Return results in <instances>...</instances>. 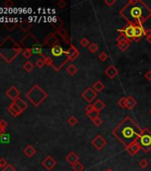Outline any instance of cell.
I'll return each instance as SVG.
<instances>
[{
    "label": "cell",
    "instance_id": "7402d4cb",
    "mask_svg": "<svg viewBox=\"0 0 151 171\" xmlns=\"http://www.w3.org/2000/svg\"><path fill=\"white\" fill-rule=\"evenodd\" d=\"M93 105H94V108L95 110L98 111V112H100L105 108V103H104L100 99L97 100Z\"/></svg>",
    "mask_w": 151,
    "mask_h": 171
},
{
    "label": "cell",
    "instance_id": "30bf717a",
    "mask_svg": "<svg viewBox=\"0 0 151 171\" xmlns=\"http://www.w3.org/2000/svg\"><path fill=\"white\" fill-rule=\"evenodd\" d=\"M59 43V39L57 38L56 33H51L49 34L46 38L45 39V45H47L51 47H54L58 45Z\"/></svg>",
    "mask_w": 151,
    "mask_h": 171
},
{
    "label": "cell",
    "instance_id": "f546056e",
    "mask_svg": "<svg viewBox=\"0 0 151 171\" xmlns=\"http://www.w3.org/2000/svg\"><path fill=\"white\" fill-rule=\"evenodd\" d=\"M30 49H31L32 54H34V55H42V54H43V49H42V47H41L40 46H38V45L33 46V47H31Z\"/></svg>",
    "mask_w": 151,
    "mask_h": 171
},
{
    "label": "cell",
    "instance_id": "44dd1931",
    "mask_svg": "<svg viewBox=\"0 0 151 171\" xmlns=\"http://www.w3.org/2000/svg\"><path fill=\"white\" fill-rule=\"evenodd\" d=\"M93 88L94 89V91L96 93H100L105 88V85L100 80H98V81H96L94 84Z\"/></svg>",
    "mask_w": 151,
    "mask_h": 171
},
{
    "label": "cell",
    "instance_id": "3957f363",
    "mask_svg": "<svg viewBox=\"0 0 151 171\" xmlns=\"http://www.w3.org/2000/svg\"><path fill=\"white\" fill-rule=\"evenodd\" d=\"M26 97L36 106L38 107V105L47 97V94L42 90L38 85H35L29 92L26 95Z\"/></svg>",
    "mask_w": 151,
    "mask_h": 171
},
{
    "label": "cell",
    "instance_id": "c3c4849f",
    "mask_svg": "<svg viewBox=\"0 0 151 171\" xmlns=\"http://www.w3.org/2000/svg\"><path fill=\"white\" fill-rule=\"evenodd\" d=\"M13 5H14V3L12 1H10V0H7L6 2H5V6L6 8H11Z\"/></svg>",
    "mask_w": 151,
    "mask_h": 171
},
{
    "label": "cell",
    "instance_id": "f5cc1de1",
    "mask_svg": "<svg viewBox=\"0 0 151 171\" xmlns=\"http://www.w3.org/2000/svg\"><path fill=\"white\" fill-rule=\"evenodd\" d=\"M146 38H149V37H151V30L150 29H147L145 30V35H144Z\"/></svg>",
    "mask_w": 151,
    "mask_h": 171
},
{
    "label": "cell",
    "instance_id": "4fadbf2b",
    "mask_svg": "<svg viewBox=\"0 0 151 171\" xmlns=\"http://www.w3.org/2000/svg\"><path fill=\"white\" fill-rule=\"evenodd\" d=\"M145 35V29L142 25H134V39L138 40Z\"/></svg>",
    "mask_w": 151,
    "mask_h": 171
},
{
    "label": "cell",
    "instance_id": "5bb4252c",
    "mask_svg": "<svg viewBox=\"0 0 151 171\" xmlns=\"http://www.w3.org/2000/svg\"><path fill=\"white\" fill-rule=\"evenodd\" d=\"M51 53H52V55L54 57H60L62 55H65V51L59 45L51 48Z\"/></svg>",
    "mask_w": 151,
    "mask_h": 171
},
{
    "label": "cell",
    "instance_id": "2e32d148",
    "mask_svg": "<svg viewBox=\"0 0 151 171\" xmlns=\"http://www.w3.org/2000/svg\"><path fill=\"white\" fill-rule=\"evenodd\" d=\"M56 33L59 35V36H60L61 38L67 43V44H69V34H68V31L66 30V29L65 28H60V29H59L58 30H56Z\"/></svg>",
    "mask_w": 151,
    "mask_h": 171
},
{
    "label": "cell",
    "instance_id": "f6af8a7d",
    "mask_svg": "<svg viewBox=\"0 0 151 171\" xmlns=\"http://www.w3.org/2000/svg\"><path fill=\"white\" fill-rule=\"evenodd\" d=\"M8 165V163H7V161L5 160V159H3V158H1L0 159V168H5L6 166Z\"/></svg>",
    "mask_w": 151,
    "mask_h": 171
},
{
    "label": "cell",
    "instance_id": "ab89813d",
    "mask_svg": "<svg viewBox=\"0 0 151 171\" xmlns=\"http://www.w3.org/2000/svg\"><path fill=\"white\" fill-rule=\"evenodd\" d=\"M23 56L25 57V58H27V59H29V57L31 56V55H32V52H31V49L30 48H27L26 50H24V52H23Z\"/></svg>",
    "mask_w": 151,
    "mask_h": 171
},
{
    "label": "cell",
    "instance_id": "603a6c76",
    "mask_svg": "<svg viewBox=\"0 0 151 171\" xmlns=\"http://www.w3.org/2000/svg\"><path fill=\"white\" fill-rule=\"evenodd\" d=\"M14 103L18 106V107H20V109H21V111L23 112L24 110H26L27 109V107H28V104L22 100V99H20V98H17L16 100H14Z\"/></svg>",
    "mask_w": 151,
    "mask_h": 171
},
{
    "label": "cell",
    "instance_id": "9c48e42d",
    "mask_svg": "<svg viewBox=\"0 0 151 171\" xmlns=\"http://www.w3.org/2000/svg\"><path fill=\"white\" fill-rule=\"evenodd\" d=\"M56 165V160H55L53 157H51V156H47L45 159H44V160H42V166H43L46 170L48 171L52 170Z\"/></svg>",
    "mask_w": 151,
    "mask_h": 171
},
{
    "label": "cell",
    "instance_id": "ffe728a7",
    "mask_svg": "<svg viewBox=\"0 0 151 171\" xmlns=\"http://www.w3.org/2000/svg\"><path fill=\"white\" fill-rule=\"evenodd\" d=\"M23 153L29 157V158H31L32 156H34L36 153H37V150L32 146V145H28L24 150H23Z\"/></svg>",
    "mask_w": 151,
    "mask_h": 171
},
{
    "label": "cell",
    "instance_id": "9f6ffc18",
    "mask_svg": "<svg viewBox=\"0 0 151 171\" xmlns=\"http://www.w3.org/2000/svg\"><path fill=\"white\" fill-rule=\"evenodd\" d=\"M149 114H150V115H151V109H150V110H149Z\"/></svg>",
    "mask_w": 151,
    "mask_h": 171
},
{
    "label": "cell",
    "instance_id": "7c38bea8",
    "mask_svg": "<svg viewBox=\"0 0 151 171\" xmlns=\"http://www.w3.org/2000/svg\"><path fill=\"white\" fill-rule=\"evenodd\" d=\"M105 75L108 77L110 79H113L116 77L118 75V70L116 69V66L110 65L108 69H106L105 71Z\"/></svg>",
    "mask_w": 151,
    "mask_h": 171
},
{
    "label": "cell",
    "instance_id": "52a82bcc",
    "mask_svg": "<svg viewBox=\"0 0 151 171\" xmlns=\"http://www.w3.org/2000/svg\"><path fill=\"white\" fill-rule=\"evenodd\" d=\"M96 96H97V93L95 92L94 89L92 88V87L86 88V89L82 93V97H83L86 102H88L89 103H91L94 100L95 98H96Z\"/></svg>",
    "mask_w": 151,
    "mask_h": 171
},
{
    "label": "cell",
    "instance_id": "74e56055",
    "mask_svg": "<svg viewBox=\"0 0 151 171\" xmlns=\"http://www.w3.org/2000/svg\"><path fill=\"white\" fill-rule=\"evenodd\" d=\"M139 166L141 168V169H146V168H148V166H149V161H148V160H146V159H143V160H140L139 161Z\"/></svg>",
    "mask_w": 151,
    "mask_h": 171
},
{
    "label": "cell",
    "instance_id": "83f0119b",
    "mask_svg": "<svg viewBox=\"0 0 151 171\" xmlns=\"http://www.w3.org/2000/svg\"><path fill=\"white\" fill-rule=\"evenodd\" d=\"M20 29L23 30V31H28L30 28H31V23H29V21H22L21 23H20Z\"/></svg>",
    "mask_w": 151,
    "mask_h": 171
},
{
    "label": "cell",
    "instance_id": "9a60e30c",
    "mask_svg": "<svg viewBox=\"0 0 151 171\" xmlns=\"http://www.w3.org/2000/svg\"><path fill=\"white\" fill-rule=\"evenodd\" d=\"M66 161L69 162L71 166H73L77 161H79V157H78V155L76 154L75 152H69L66 157Z\"/></svg>",
    "mask_w": 151,
    "mask_h": 171
},
{
    "label": "cell",
    "instance_id": "f35d334b",
    "mask_svg": "<svg viewBox=\"0 0 151 171\" xmlns=\"http://www.w3.org/2000/svg\"><path fill=\"white\" fill-rule=\"evenodd\" d=\"M99 60L100 62H106L108 59H109V55L105 53V52H101L100 55H99Z\"/></svg>",
    "mask_w": 151,
    "mask_h": 171
},
{
    "label": "cell",
    "instance_id": "b9f144b4",
    "mask_svg": "<svg viewBox=\"0 0 151 171\" xmlns=\"http://www.w3.org/2000/svg\"><path fill=\"white\" fill-rule=\"evenodd\" d=\"M93 123L94 124L96 127H100V126L102 125V120H101V119L100 117H98V118H96L93 120Z\"/></svg>",
    "mask_w": 151,
    "mask_h": 171
},
{
    "label": "cell",
    "instance_id": "1f68e13d",
    "mask_svg": "<svg viewBox=\"0 0 151 171\" xmlns=\"http://www.w3.org/2000/svg\"><path fill=\"white\" fill-rule=\"evenodd\" d=\"M72 169L74 171H83L85 169V166L80 161H77L72 166Z\"/></svg>",
    "mask_w": 151,
    "mask_h": 171
},
{
    "label": "cell",
    "instance_id": "d4e9b609",
    "mask_svg": "<svg viewBox=\"0 0 151 171\" xmlns=\"http://www.w3.org/2000/svg\"><path fill=\"white\" fill-rule=\"evenodd\" d=\"M10 139H11V137H10L9 134L3 132L0 135V143L1 144H9Z\"/></svg>",
    "mask_w": 151,
    "mask_h": 171
},
{
    "label": "cell",
    "instance_id": "8fae6325",
    "mask_svg": "<svg viewBox=\"0 0 151 171\" xmlns=\"http://www.w3.org/2000/svg\"><path fill=\"white\" fill-rule=\"evenodd\" d=\"M141 150V147H140V144L138 143V142H135V143H133L131 145H129V146H127L126 147V151L127 152L130 154V155H136L137 153H139V152Z\"/></svg>",
    "mask_w": 151,
    "mask_h": 171
},
{
    "label": "cell",
    "instance_id": "e575fe53",
    "mask_svg": "<svg viewBox=\"0 0 151 171\" xmlns=\"http://www.w3.org/2000/svg\"><path fill=\"white\" fill-rule=\"evenodd\" d=\"M87 116H88V118H90L92 120H94V119L96 118H98V117H100V112H98V111H96V110H94L93 112H89V113L86 114Z\"/></svg>",
    "mask_w": 151,
    "mask_h": 171
},
{
    "label": "cell",
    "instance_id": "7dc6e473",
    "mask_svg": "<svg viewBox=\"0 0 151 171\" xmlns=\"http://www.w3.org/2000/svg\"><path fill=\"white\" fill-rule=\"evenodd\" d=\"M94 110V105L93 104H89V105H87L86 106V108H85V112H86V114L89 113V112H93Z\"/></svg>",
    "mask_w": 151,
    "mask_h": 171
},
{
    "label": "cell",
    "instance_id": "ba28073f",
    "mask_svg": "<svg viewBox=\"0 0 151 171\" xmlns=\"http://www.w3.org/2000/svg\"><path fill=\"white\" fill-rule=\"evenodd\" d=\"M65 55L68 58V60L75 61L76 59L80 55V53L76 47H75L73 45H70L69 49L67 51H65Z\"/></svg>",
    "mask_w": 151,
    "mask_h": 171
},
{
    "label": "cell",
    "instance_id": "60d3db41",
    "mask_svg": "<svg viewBox=\"0 0 151 171\" xmlns=\"http://www.w3.org/2000/svg\"><path fill=\"white\" fill-rule=\"evenodd\" d=\"M45 64V60H44V59H41V58L37 60V62H36V66L38 67V68H43Z\"/></svg>",
    "mask_w": 151,
    "mask_h": 171
},
{
    "label": "cell",
    "instance_id": "d6a6232c",
    "mask_svg": "<svg viewBox=\"0 0 151 171\" xmlns=\"http://www.w3.org/2000/svg\"><path fill=\"white\" fill-rule=\"evenodd\" d=\"M88 50L90 53L92 54H95L98 50H99V46L96 43H91L90 46H88Z\"/></svg>",
    "mask_w": 151,
    "mask_h": 171
},
{
    "label": "cell",
    "instance_id": "8d00e7d4",
    "mask_svg": "<svg viewBox=\"0 0 151 171\" xmlns=\"http://www.w3.org/2000/svg\"><path fill=\"white\" fill-rule=\"evenodd\" d=\"M68 123L70 125V126H76L77 123H78V119L76 118L75 116H71L68 119Z\"/></svg>",
    "mask_w": 151,
    "mask_h": 171
},
{
    "label": "cell",
    "instance_id": "cb8c5ba5",
    "mask_svg": "<svg viewBox=\"0 0 151 171\" xmlns=\"http://www.w3.org/2000/svg\"><path fill=\"white\" fill-rule=\"evenodd\" d=\"M136 105H137V101L132 96L127 97V109L132 110Z\"/></svg>",
    "mask_w": 151,
    "mask_h": 171
},
{
    "label": "cell",
    "instance_id": "bcb514c9",
    "mask_svg": "<svg viewBox=\"0 0 151 171\" xmlns=\"http://www.w3.org/2000/svg\"><path fill=\"white\" fill-rule=\"evenodd\" d=\"M2 171H17V170L14 169V167H13L12 165H9V164H8L5 168L3 169V170Z\"/></svg>",
    "mask_w": 151,
    "mask_h": 171
},
{
    "label": "cell",
    "instance_id": "f1b7e54d",
    "mask_svg": "<svg viewBox=\"0 0 151 171\" xmlns=\"http://www.w3.org/2000/svg\"><path fill=\"white\" fill-rule=\"evenodd\" d=\"M116 42H117V44H122V43H126V42H131L128 38H126L125 35H123V34H120V35H118L117 36V38H116Z\"/></svg>",
    "mask_w": 151,
    "mask_h": 171
},
{
    "label": "cell",
    "instance_id": "681fc988",
    "mask_svg": "<svg viewBox=\"0 0 151 171\" xmlns=\"http://www.w3.org/2000/svg\"><path fill=\"white\" fill-rule=\"evenodd\" d=\"M144 78H145L148 81H151V71H148L145 73Z\"/></svg>",
    "mask_w": 151,
    "mask_h": 171
},
{
    "label": "cell",
    "instance_id": "ac0fdd59",
    "mask_svg": "<svg viewBox=\"0 0 151 171\" xmlns=\"http://www.w3.org/2000/svg\"><path fill=\"white\" fill-rule=\"evenodd\" d=\"M8 111H9V112L10 113H12V115L14 116V117H17L18 115L22 112V111H21V109L18 107L14 103H13L11 105H10V107L8 108Z\"/></svg>",
    "mask_w": 151,
    "mask_h": 171
},
{
    "label": "cell",
    "instance_id": "277c9868",
    "mask_svg": "<svg viewBox=\"0 0 151 171\" xmlns=\"http://www.w3.org/2000/svg\"><path fill=\"white\" fill-rule=\"evenodd\" d=\"M137 142L140 144L141 150L145 153H148L151 151V132L148 128L142 129L139 139Z\"/></svg>",
    "mask_w": 151,
    "mask_h": 171
},
{
    "label": "cell",
    "instance_id": "7a4b0ae2",
    "mask_svg": "<svg viewBox=\"0 0 151 171\" xmlns=\"http://www.w3.org/2000/svg\"><path fill=\"white\" fill-rule=\"evenodd\" d=\"M142 129L133 121L130 117H126L117 127L113 130L114 135L123 143V144L127 147L132 144L137 142Z\"/></svg>",
    "mask_w": 151,
    "mask_h": 171
},
{
    "label": "cell",
    "instance_id": "6da1fadb",
    "mask_svg": "<svg viewBox=\"0 0 151 171\" xmlns=\"http://www.w3.org/2000/svg\"><path fill=\"white\" fill-rule=\"evenodd\" d=\"M120 14L129 24L142 25L151 16V9L142 1H129L120 11Z\"/></svg>",
    "mask_w": 151,
    "mask_h": 171
},
{
    "label": "cell",
    "instance_id": "db71d44e",
    "mask_svg": "<svg viewBox=\"0 0 151 171\" xmlns=\"http://www.w3.org/2000/svg\"><path fill=\"white\" fill-rule=\"evenodd\" d=\"M4 130H5V129H3V128H2V127L0 126V135H1V134L4 132Z\"/></svg>",
    "mask_w": 151,
    "mask_h": 171
},
{
    "label": "cell",
    "instance_id": "d590c367",
    "mask_svg": "<svg viewBox=\"0 0 151 171\" xmlns=\"http://www.w3.org/2000/svg\"><path fill=\"white\" fill-rule=\"evenodd\" d=\"M79 43H80V45H81L83 47H86V46L88 47V46H90V44H91V43H90V41H89V39H88V38H86L85 37H84L83 38H81Z\"/></svg>",
    "mask_w": 151,
    "mask_h": 171
},
{
    "label": "cell",
    "instance_id": "836d02e7",
    "mask_svg": "<svg viewBox=\"0 0 151 171\" xmlns=\"http://www.w3.org/2000/svg\"><path fill=\"white\" fill-rule=\"evenodd\" d=\"M33 68H34V65H33L32 62H26L23 64V69H24L26 71H28V72L31 71L33 70Z\"/></svg>",
    "mask_w": 151,
    "mask_h": 171
},
{
    "label": "cell",
    "instance_id": "d6986e66",
    "mask_svg": "<svg viewBox=\"0 0 151 171\" xmlns=\"http://www.w3.org/2000/svg\"><path fill=\"white\" fill-rule=\"evenodd\" d=\"M50 22H51L52 26H53L56 30H58L60 29V28H62V26L64 25V21L61 19H60L59 17H54V18H53L52 21H50Z\"/></svg>",
    "mask_w": 151,
    "mask_h": 171
},
{
    "label": "cell",
    "instance_id": "816d5d0a",
    "mask_svg": "<svg viewBox=\"0 0 151 171\" xmlns=\"http://www.w3.org/2000/svg\"><path fill=\"white\" fill-rule=\"evenodd\" d=\"M0 126L3 128V129H5L6 128V126H7V122L5 120H4V119H1L0 120Z\"/></svg>",
    "mask_w": 151,
    "mask_h": 171
},
{
    "label": "cell",
    "instance_id": "e0dca14e",
    "mask_svg": "<svg viewBox=\"0 0 151 171\" xmlns=\"http://www.w3.org/2000/svg\"><path fill=\"white\" fill-rule=\"evenodd\" d=\"M6 95L8 96V97H10L12 100H16L17 98H19V95H20V92L14 87H12L9 90H7V92H6Z\"/></svg>",
    "mask_w": 151,
    "mask_h": 171
},
{
    "label": "cell",
    "instance_id": "7bdbcfd3",
    "mask_svg": "<svg viewBox=\"0 0 151 171\" xmlns=\"http://www.w3.org/2000/svg\"><path fill=\"white\" fill-rule=\"evenodd\" d=\"M57 5H58V7L59 8H60V9H63V8H65L66 7V5H67V3L64 1V0H60L58 3H57Z\"/></svg>",
    "mask_w": 151,
    "mask_h": 171
},
{
    "label": "cell",
    "instance_id": "4316f807",
    "mask_svg": "<svg viewBox=\"0 0 151 171\" xmlns=\"http://www.w3.org/2000/svg\"><path fill=\"white\" fill-rule=\"evenodd\" d=\"M66 71L68 72L69 75H70V76H74L76 73L77 72V68L76 67L74 64H70V65L66 69Z\"/></svg>",
    "mask_w": 151,
    "mask_h": 171
},
{
    "label": "cell",
    "instance_id": "484cf974",
    "mask_svg": "<svg viewBox=\"0 0 151 171\" xmlns=\"http://www.w3.org/2000/svg\"><path fill=\"white\" fill-rule=\"evenodd\" d=\"M117 104L119 107H121L122 109H127V97H121L118 102Z\"/></svg>",
    "mask_w": 151,
    "mask_h": 171
},
{
    "label": "cell",
    "instance_id": "f907efd6",
    "mask_svg": "<svg viewBox=\"0 0 151 171\" xmlns=\"http://www.w3.org/2000/svg\"><path fill=\"white\" fill-rule=\"evenodd\" d=\"M116 0H112V1H109V0H105L104 1V3L108 5V6H112L113 5H115L116 4Z\"/></svg>",
    "mask_w": 151,
    "mask_h": 171
},
{
    "label": "cell",
    "instance_id": "4dcf8cb0",
    "mask_svg": "<svg viewBox=\"0 0 151 171\" xmlns=\"http://www.w3.org/2000/svg\"><path fill=\"white\" fill-rule=\"evenodd\" d=\"M130 43H131V42H126V43L117 44V47H118L122 52H125V51L130 47Z\"/></svg>",
    "mask_w": 151,
    "mask_h": 171
},
{
    "label": "cell",
    "instance_id": "5b68a950",
    "mask_svg": "<svg viewBox=\"0 0 151 171\" xmlns=\"http://www.w3.org/2000/svg\"><path fill=\"white\" fill-rule=\"evenodd\" d=\"M92 144H93V146L94 147L96 150L100 151L107 144V141L100 135H96L94 138L93 139Z\"/></svg>",
    "mask_w": 151,
    "mask_h": 171
},
{
    "label": "cell",
    "instance_id": "8992f818",
    "mask_svg": "<svg viewBox=\"0 0 151 171\" xmlns=\"http://www.w3.org/2000/svg\"><path fill=\"white\" fill-rule=\"evenodd\" d=\"M118 31L121 32V34L125 35L130 41L134 39V25L132 24H128L124 29L118 30Z\"/></svg>",
    "mask_w": 151,
    "mask_h": 171
},
{
    "label": "cell",
    "instance_id": "ee69618b",
    "mask_svg": "<svg viewBox=\"0 0 151 171\" xmlns=\"http://www.w3.org/2000/svg\"><path fill=\"white\" fill-rule=\"evenodd\" d=\"M44 60H45V64H47V65H49V66H51V65L54 66V64H53V59H52L51 57H45Z\"/></svg>",
    "mask_w": 151,
    "mask_h": 171
},
{
    "label": "cell",
    "instance_id": "11a10c76",
    "mask_svg": "<svg viewBox=\"0 0 151 171\" xmlns=\"http://www.w3.org/2000/svg\"><path fill=\"white\" fill-rule=\"evenodd\" d=\"M105 171H113V170H112L111 169H106V170H105Z\"/></svg>",
    "mask_w": 151,
    "mask_h": 171
}]
</instances>
